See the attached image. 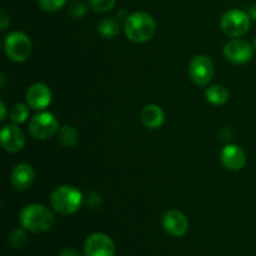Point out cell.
I'll use <instances>...</instances> for the list:
<instances>
[{
  "mask_svg": "<svg viewBox=\"0 0 256 256\" xmlns=\"http://www.w3.org/2000/svg\"><path fill=\"white\" fill-rule=\"evenodd\" d=\"M50 204L59 214L72 215L82 208V194L79 189L72 185H60L50 194Z\"/></svg>",
  "mask_w": 256,
  "mask_h": 256,
  "instance_id": "3",
  "label": "cell"
},
{
  "mask_svg": "<svg viewBox=\"0 0 256 256\" xmlns=\"http://www.w3.org/2000/svg\"><path fill=\"white\" fill-rule=\"evenodd\" d=\"M54 215L42 204H29L20 212V222L22 226L28 232H46L54 225Z\"/></svg>",
  "mask_w": 256,
  "mask_h": 256,
  "instance_id": "1",
  "label": "cell"
},
{
  "mask_svg": "<svg viewBox=\"0 0 256 256\" xmlns=\"http://www.w3.org/2000/svg\"><path fill=\"white\" fill-rule=\"evenodd\" d=\"M68 0H39V5L44 12H54L64 8Z\"/></svg>",
  "mask_w": 256,
  "mask_h": 256,
  "instance_id": "21",
  "label": "cell"
},
{
  "mask_svg": "<svg viewBox=\"0 0 256 256\" xmlns=\"http://www.w3.org/2000/svg\"><path fill=\"white\" fill-rule=\"evenodd\" d=\"M90 6L98 12H106L114 8L116 0H90Z\"/></svg>",
  "mask_w": 256,
  "mask_h": 256,
  "instance_id": "22",
  "label": "cell"
},
{
  "mask_svg": "<svg viewBox=\"0 0 256 256\" xmlns=\"http://www.w3.org/2000/svg\"><path fill=\"white\" fill-rule=\"evenodd\" d=\"M29 105L22 104V102H18L10 110V119L14 124H22L24 122H26L28 116H29Z\"/></svg>",
  "mask_w": 256,
  "mask_h": 256,
  "instance_id": "19",
  "label": "cell"
},
{
  "mask_svg": "<svg viewBox=\"0 0 256 256\" xmlns=\"http://www.w3.org/2000/svg\"><path fill=\"white\" fill-rule=\"evenodd\" d=\"M52 90L42 82H35L26 90L25 99L26 104L34 110H44L52 102Z\"/></svg>",
  "mask_w": 256,
  "mask_h": 256,
  "instance_id": "11",
  "label": "cell"
},
{
  "mask_svg": "<svg viewBox=\"0 0 256 256\" xmlns=\"http://www.w3.org/2000/svg\"><path fill=\"white\" fill-rule=\"evenodd\" d=\"M189 76L198 86H205L214 76V64L206 55H198L190 62Z\"/></svg>",
  "mask_w": 256,
  "mask_h": 256,
  "instance_id": "7",
  "label": "cell"
},
{
  "mask_svg": "<svg viewBox=\"0 0 256 256\" xmlns=\"http://www.w3.org/2000/svg\"><path fill=\"white\" fill-rule=\"evenodd\" d=\"M34 176L35 174L32 168L29 164L20 162V164L15 165V168L12 169L10 180H12V184L15 189L22 192V190H26L32 186Z\"/></svg>",
  "mask_w": 256,
  "mask_h": 256,
  "instance_id": "14",
  "label": "cell"
},
{
  "mask_svg": "<svg viewBox=\"0 0 256 256\" xmlns=\"http://www.w3.org/2000/svg\"><path fill=\"white\" fill-rule=\"evenodd\" d=\"M124 30L126 38L132 42H146L154 38L156 24L152 15L144 12H136L126 18Z\"/></svg>",
  "mask_w": 256,
  "mask_h": 256,
  "instance_id": "2",
  "label": "cell"
},
{
  "mask_svg": "<svg viewBox=\"0 0 256 256\" xmlns=\"http://www.w3.org/2000/svg\"><path fill=\"white\" fill-rule=\"evenodd\" d=\"M249 14L239 9L228 10L222 18V29L228 36L230 38H242L249 32L250 29Z\"/></svg>",
  "mask_w": 256,
  "mask_h": 256,
  "instance_id": "5",
  "label": "cell"
},
{
  "mask_svg": "<svg viewBox=\"0 0 256 256\" xmlns=\"http://www.w3.org/2000/svg\"><path fill=\"white\" fill-rule=\"evenodd\" d=\"M140 119L148 129H159L164 124L165 115L159 105L149 104L142 108L140 112Z\"/></svg>",
  "mask_w": 256,
  "mask_h": 256,
  "instance_id": "15",
  "label": "cell"
},
{
  "mask_svg": "<svg viewBox=\"0 0 256 256\" xmlns=\"http://www.w3.org/2000/svg\"><path fill=\"white\" fill-rule=\"evenodd\" d=\"M249 16H250V19L256 20V5H254V6L250 8V10H249Z\"/></svg>",
  "mask_w": 256,
  "mask_h": 256,
  "instance_id": "28",
  "label": "cell"
},
{
  "mask_svg": "<svg viewBox=\"0 0 256 256\" xmlns=\"http://www.w3.org/2000/svg\"><path fill=\"white\" fill-rule=\"evenodd\" d=\"M8 25H9V16H8V14L5 12H0V26H2V29H6Z\"/></svg>",
  "mask_w": 256,
  "mask_h": 256,
  "instance_id": "25",
  "label": "cell"
},
{
  "mask_svg": "<svg viewBox=\"0 0 256 256\" xmlns=\"http://www.w3.org/2000/svg\"><path fill=\"white\" fill-rule=\"evenodd\" d=\"M4 49L8 58L15 62H22L28 60L32 52V42L26 34L22 32H14L5 39Z\"/></svg>",
  "mask_w": 256,
  "mask_h": 256,
  "instance_id": "4",
  "label": "cell"
},
{
  "mask_svg": "<svg viewBox=\"0 0 256 256\" xmlns=\"http://www.w3.org/2000/svg\"><path fill=\"white\" fill-rule=\"evenodd\" d=\"M59 142L64 148H72L78 142V132L70 125H64L59 130Z\"/></svg>",
  "mask_w": 256,
  "mask_h": 256,
  "instance_id": "18",
  "label": "cell"
},
{
  "mask_svg": "<svg viewBox=\"0 0 256 256\" xmlns=\"http://www.w3.org/2000/svg\"><path fill=\"white\" fill-rule=\"evenodd\" d=\"M98 32L105 39H112L119 34L120 24L114 18H105L98 25Z\"/></svg>",
  "mask_w": 256,
  "mask_h": 256,
  "instance_id": "17",
  "label": "cell"
},
{
  "mask_svg": "<svg viewBox=\"0 0 256 256\" xmlns=\"http://www.w3.org/2000/svg\"><path fill=\"white\" fill-rule=\"evenodd\" d=\"M254 48L256 49V38H255V40H254Z\"/></svg>",
  "mask_w": 256,
  "mask_h": 256,
  "instance_id": "29",
  "label": "cell"
},
{
  "mask_svg": "<svg viewBox=\"0 0 256 256\" xmlns=\"http://www.w3.org/2000/svg\"><path fill=\"white\" fill-rule=\"evenodd\" d=\"M28 242V234L25 232V229H16L9 235V244L12 245L15 249H19L22 248Z\"/></svg>",
  "mask_w": 256,
  "mask_h": 256,
  "instance_id": "20",
  "label": "cell"
},
{
  "mask_svg": "<svg viewBox=\"0 0 256 256\" xmlns=\"http://www.w3.org/2000/svg\"><path fill=\"white\" fill-rule=\"evenodd\" d=\"M0 142H2V146L4 148V150L15 154L24 149L25 135L16 125H5L2 129Z\"/></svg>",
  "mask_w": 256,
  "mask_h": 256,
  "instance_id": "12",
  "label": "cell"
},
{
  "mask_svg": "<svg viewBox=\"0 0 256 256\" xmlns=\"http://www.w3.org/2000/svg\"><path fill=\"white\" fill-rule=\"evenodd\" d=\"M205 98L212 105H224L229 100L230 92L222 85H212L205 92Z\"/></svg>",
  "mask_w": 256,
  "mask_h": 256,
  "instance_id": "16",
  "label": "cell"
},
{
  "mask_svg": "<svg viewBox=\"0 0 256 256\" xmlns=\"http://www.w3.org/2000/svg\"><path fill=\"white\" fill-rule=\"evenodd\" d=\"M84 252L85 256H114V242L102 232H94L85 242Z\"/></svg>",
  "mask_w": 256,
  "mask_h": 256,
  "instance_id": "8",
  "label": "cell"
},
{
  "mask_svg": "<svg viewBox=\"0 0 256 256\" xmlns=\"http://www.w3.org/2000/svg\"><path fill=\"white\" fill-rule=\"evenodd\" d=\"M0 110H2V116H0V119L5 120V118H6V106H5V102H0Z\"/></svg>",
  "mask_w": 256,
  "mask_h": 256,
  "instance_id": "27",
  "label": "cell"
},
{
  "mask_svg": "<svg viewBox=\"0 0 256 256\" xmlns=\"http://www.w3.org/2000/svg\"><path fill=\"white\" fill-rule=\"evenodd\" d=\"M88 12V6L82 2H74L69 8V14L75 19L82 18Z\"/></svg>",
  "mask_w": 256,
  "mask_h": 256,
  "instance_id": "23",
  "label": "cell"
},
{
  "mask_svg": "<svg viewBox=\"0 0 256 256\" xmlns=\"http://www.w3.org/2000/svg\"><path fill=\"white\" fill-rule=\"evenodd\" d=\"M162 228L169 235L174 238L184 236L189 229L188 218L180 210L170 209L162 215Z\"/></svg>",
  "mask_w": 256,
  "mask_h": 256,
  "instance_id": "10",
  "label": "cell"
},
{
  "mask_svg": "<svg viewBox=\"0 0 256 256\" xmlns=\"http://www.w3.org/2000/svg\"><path fill=\"white\" fill-rule=\"evenodd\" d=\"M224 55L229 62L234 64H245L252 59L254 48L245 40L235 38L225 44Z\"/></svg>",
  "mask_w": 256,
  "mask_h": 256,
  "instance_id": "9",
  "label": "cell"
},
{
  "mask_svg": "<svg viewBox=\"0 0 256 256\" xmlns=\"http://www.w3.org/2000/svg\"><path fill=\"white\" fill-rule=\"evenodd\" d=\"M58 256H82V255H80V252H76L75 249H70V248H68V249H64L62 252H60V254Z\"/></svg>",
  "mask_w": 256,
  "mask_h": 256,
  "instance_id": "26",
  "label": "cell"
},
{
  "mask_svg": "<svg viewBox=\"0 0 256 256\" xmlns=\"http://www.w3.org/2000/svg\"><path fill=\"white\" fill-rule=\"evenodd\" d=\"M86 204L92 209H96L102 204V196L99 194H96V192H90L86 198Z\"/></svg>",
  "mask_w": 256,
  "mask_h": 256,
  "instance_id": "24",
  "label": "cell"
},
{
  "mask_svg": "<svg viewBox=\"0 0 256 256\" xmlns=\"http://www.w3.org/2000/svg\"><path fill=\"white\" fill-rule=\"evenodd\" d=\"M59 129L58 120L52 112H42L32 118L29 122V132L35 139L46 140L54 136Z\"/></svg>",
  "mask_w": 256,
  "mask_h": 256,
  "instance_id": "6",
  "label": "cell"
},
{
  "mask_svg": "<svg viewBox=\"0 0 256 256\" xmlns=\"http://www.w3.org/2000/svg\"><path fill=\"white\" fill-rule=\"evenodd\" d=\"M220 159H222V162L224 164V166L226 169L232 170V172H238V170H242L245 166L246 155H245L244 150L240 146L234 144H229L225 148H222Z\"/></svg>",
  "mask_w": 256,
  "mask_h": 256,
  "instance_id": "13",
  "label": "cell"
}]
</instances>
